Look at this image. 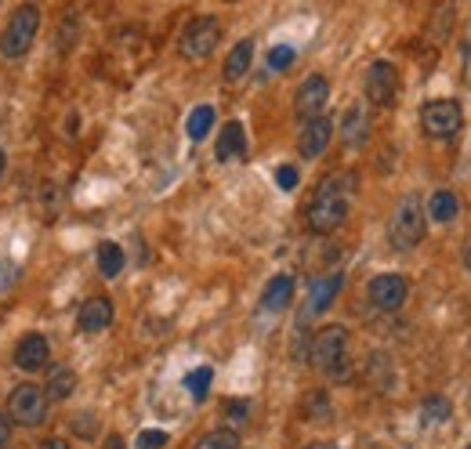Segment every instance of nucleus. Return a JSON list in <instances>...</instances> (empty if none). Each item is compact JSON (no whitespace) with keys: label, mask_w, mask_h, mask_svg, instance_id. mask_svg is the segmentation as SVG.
<instances>
[{"label":"nucleus","mask_w":471,"mask_h":449,"mask_svg":"<svg viewBox=\"0 0 471 449\" xmlns=\"http://www.w3.org/2000/svg\"><path fill=\"white\" fill-rule=\"evenodd\" d=\"M356 189H359V181H356V174H351V171L327 174V178L316 185L312 200H308V210H305L308 229L316 232V236L337 232L341 224H344V217L351 214V203H356Z\"/></svg>","instance_id":"nucleus-1"},{"label":"nucleus","mask_w":471,"mask_h":449,"mask_svg":"<svg viewBox=\"0 0 471 449\" xmlns=\"http://www.w3.org/2000/svg\"><path fill=\"white\" fill-rule=\"evenodd\" d=\"M308 362L323 369L327 377H334L337 384L351 381V366H348V330L344 326H323L316 330L308 345Z\"/></svg>","instance_id":"nucleus-2"},{"label":"nucleus","mask_w":471,"mask_h":449,"mask_svg":"<svg viewBox=\"0 0 471 449\" xmlns=\"http://www.w3.org/2000/svg\"><path fill=\"white\" fill-rule=\"evenodd\" d=\"M424 236H428V214L424 203L410 193L396 203V210L388 217V243L396 250H413L424 243Z\"/></svg>","instance_id":"nucleus-3"},{"label":"nucleus","mask_w":471,"mask_h":449,"mask_svg":"<svg viewBox=\"0 0 471 449\" xmlns=\"http://www.w3.org/2000/svg\"><path fill=\"white\" fill-rule=\"evenodd\" d=\"M36 29H41V8H36V4L15 8V15L4 26V36H0V55L12 58V62L29 55V48L36 41Z\"/></svg>","instance_id":"nucleus-4"},{"label":"nucleus","mask_w":471,"mask_h":449,"mask_svg":"<svg viewBox=\"0 0 471 449\" xmlns=\"http://www.w3.org/2000/svg\"><path fill=\"white\" fill-rule=\"evenodd\" d=\"M218 41H221V22L214 15H196V19L185 22V29L178 36V51L189 62H204V58L214 55Z\"/></svg>","instance_id":"nucleus-5"},{"label":"nucleus","mask_w":471,"mask_h":449,"mask_svg":"<svg viewBox=\"0 0 471 449\" xmlns=\"http://www.w3.org/2000/svg\"><path fill=\"white\" fill-rule=\"evenodd\" d=\"M460 124H464V109L453 98H431V102L421 105V131L431 141H450V138H457Z\"/></svg>","instance_id":"nucleus-6"},{"label":"nucleus","mask_w":471,"mask_h":449,"mask_svg":"<svg viewBox=\"0 0 471 449\" xmlns=\"http://www.w3.org/2000/svg\"><path fill=\"white\" fill-rule=\"evenodd\" d=\"M48 417V395L36 384H15L8 395V421L22 428H36Z\"/></svg>","instance_id":"nucleus-7"},{"label":"nucleus","mask_w":471,"mask_h":449,"mask_svg":"<svg viewBox=\"0 0 471 449\" xmlns=\"http://www.w3.org/2000/svg\"><path fill=\"white\" fill-rule=\"evenodd\" d=\"M396 98H399V69L388 58H377L367 69V102L377 109H388L396 105Z\"/></svg>","instance_id":"nucleus-8"},{"label":"nucleus","mask_w":471,"mask_h":449,"mask_svg":"<svg viewBox=\"0 0 471 449\" xmlns=\"http://www.w3.org/2000/svg\"><path fill=\"white\" fill-rule=\"evenodd\" d=\"M367 297H370V305L381 308V312H396L406 305V297H410V283L396 272H384V276H374L370 286H367Z\"/></svg>","instance_id":"nucleus-9"},{"label":"nucleus","mask_w":471,"mask_h":449,"mask_svg":"<svg viewBox=\"0 0 471 449\" xmlns=\"http://www.w3.org/2000/svg\"><path fill=\"white\" fill-rule=\"evenodd\" d=\"M327 98H330V84H327L323 72H312V77H305V84H301L297 95H294V112H297V120L305 124V120H312V117H320L323 105H327Z\"/></svg>","instance_id":"nucleus-10"},{"label":"nucleus","mask_w":471,"mask_h":449,"mask_svg":"<svg viewBox=\"0 0 471 449\" xmlns=\"http://www.w3.org/2000/svg\"><path fill=\"white\" fill-rule=\"evenodd\" d=\"M330 138H334V124H330V117H323V112H320V117H312V120L301 124L297 153H301L305 160H320V156L327 153Z\"/></svg>","instance_id":"nucleus-11"},{"label":"nucleus","mask_w":471,"mask_h":449,"mask_svg":"<svg viewBox=\"0 0 471 449\" xmlns=\"http://www.w3.org/2000/svg\"><path fill=\"white\" fill-rule=\"evenodd\" d=\"M12 355H15V366H19V369L36 373V369H44L48 359H51V341H48L44 333H22Z\"/></svg>","instance_id":"nucleus-12"},{"label":"nucleus","mask_w":471,"mask_h":449,"mask_svg":"<svg viewBox=\"0 0 471 449\" xmlns=\"http://www.w3.org/2000/svg\"><path fill=\"white\" fill-rule=\"evenodd\" d=\"M214 156H218L221 164L247 156V131H243V124H240V120H228V124L221 127L218 145H214Z\"/></svg>","instance_id":"nucleus-13"},{"label":"nucleus","mask_w":471,"mask_h":449,"mask_svg":"<svg viewBox=\"0 0 471 449\" xmlns=\"http://www.w3.org/2000/svg\"><path fill=\"white\" fill-rule=\"evenodd\" d=\"M341 286H344V276H341V272H334V276L320 279L316 286H312V293H308V305H305L301 319H308V316H323V312L334 305V297H337V290H341Z\"/></svg>","instance_id":"nucleus-14"},{"label":"nucleus","mask_w":471,"mask_h":449,"mask_svg":"<svg viewBox=\"0 0 471 449\" xmlns=\"http://www.w3.org/2000/svg\"><path fill=\"white\" fill-rule=\"evenodd\" d=\"M84 333H102L112 326V301L109 297H91V301L81 305V316H76Z\"/></svg>","instance_id":"nucleus-15"},{"label":"nucleus","mask_w":471,"mask_h":449,"mask_svg":"<svg viewBox=\"0 0 471 449\" xmlns=\"http://www.w3.org/2000/svg\"><path fill=\"white\" fill-rule=\"evenodd\" d=\"M341 138L348 148H363L370 138V117L363 112V105H351L341 117Z\"/></svg>","instance_id":"nucleus-16"},{"label":"nucleus","mask_w":471,"mask_h":449,"mask_svg":"<svg viewBox=\"0 0 471 449\" xmlns=\"http://www.w3.org/2000/svg\"><path fill=\"white\" fill-rule=\"evenodd\" d=\"M290 297H294V276H272L265 293H261V308L265 312H283L290 305Z\"/></svg>","instance_id":"nucleus-17"},{"label":"nucleus","mask_w":471,"mask_h":449,"mask_svg":"<svg viewBox=\"0 0 471 449\" xmlns=\"http://www.w3.org/2000/svg\"><path fill=\"white\" fill-rule=\"evenodd\" d=\"M424 214H428V221H436V224H450V221L460 214V200H457V193H450V189L431 193L428 203H424Z\"/></svg>","instance_id":"nucleus-18"},{"label":"nucleus","mask_w":471,"mask_h":449,"mask_svg":"<svg viewBox=\"0 0 471 449\" xmlns=\"http://www.w3.org/2000/svg\"><path fill=\"white\" fill-rule=\"evenodd\" d=\"M251 62H254V41H240V44L228 51V58H225V80H228V84L243 80L247 69H251Z\"/></svg>","instance_id":"nucleus-19"},{"label":"nucleus","mask_w":471,"mask_h":449,"mask_svg":"<svg viewBox=\"0 0 471 449\" xmlns=\"http://www.w3.org/2000/svg\"><path fill=\"white\" fill-rule=\"evenodd\" d=\"M124 265H127V254H124V247L120 243H98V272L105 276V279H116L124 272Z\"/></svg>","instance_id":"nucleus-20"},{"label":"nucleus","mask_w":471,"mask_h":449,"mask_svg":"<svg viewBox=\"0 0 471 449\" xmlns=\"http://www.w3.org/2000/svg\"><path fill=\"white\" fill-rule=\"evenodd\" d=\"M73 388H76V373L69 369V366H51V373H48V402H62V399H69L73 395Z\"/></svg>","instance_id":"nucleus-21"},{"label":"nucleus","mask_w":471,"mask_h":449,"mask_svg":"<svg viewBox=\"0 0 471 449\" xmlns=\"http://www.w3.org/2000/svg\"><path fill=\"white\" fill-rule=\"evenodd\" d=\"M211 127H214V105H196V109L189 112V120H185V134H189L192 141H204Z\"/></svg>","instance_id":"nucleus-22"},{"label":"nucleus","mask_w":471,"mask_h":449,"mask_svg":"<svg viewBox=\"0 0 471 449\" xmlns=\"http://www.w3.org/2000/svg\"><path fill=\"white\" fill-rule=\"evenodd\" d=\"M76 41H81V19L73 11H66L58 22V55H69L76 48Z\"/></svg>","instance_id":"nucleus-23"},{"label":"nucleus","mask_w":471,"mask_h":449,"mask_svg":"<svg viewBox=\"0 0 471 449\" xmlns=\"http://www.w3.org/2000/svg\"><path fill=\"white\" fill-rule=\"evenodd\" d=\"M192 449H240V435H236L232 428H214V431H207L200 442H196Z\"/></svg>","instance_id":"nucleus-24"},{"label":"nucleus","mask_w":471,"mask_h":449,"mask_svg":"<svg viewBox=\"0 0 471 449\" xmlns=\"http://www.w3.org/2000/svg\"><path fill=\"white\" fill-rule=\"evenodd\" d=\"M211 377H214V373H211V366H200V369H192L189 377H185V388H189V395H192L196 402H200V399H207Z\"/></svg>","instance_id":"nucleus-25"},{"label":"nucleus","mask_w":471,"mask_h":449,"mask_svg":"<svg viewBox=\"0 0 471 449\" xmlns=\"http://www.w3.org/2000/svg\"><path fill=\"white\" fill-rule=\"evenodd\" d=\"M305 417L308 421H330V399H327V392H312L305 399Z\"/></svg>","instance_id":"nucleus-26"},{"label":"nucleus","mask_w":471,"mask_h":449,"mask_svg":"<svg viewBox=\"0 0 471 449\" xmlns=\"http://www.w3.org/2000/svg\"><path fill=\"white\" fill-rule=\"evenodd\" d=\"M167 438H171V435H167L164 428H145V431L135 438V449H164Z\"/></svg>","instance_id":"nucleus-27"},{"label":"nucleus","mask_w":471,"mask_h":449,"mask_svg":"<svg viewBox=\"0 0 471 449\" xmlns=\"http://www.w3.org/2000/svg\"><path fill=\"white\" fill-rule=\"evenodd\" d=\"M294 48H287V44H280V48H272L268 51V69H276V72H283V69H290L294 65Z\"/></svg>","instance_id":"nucleus-28"},{"label":"nucleus","mask_w":471,"mask_h":449,"mask_svg":"<svg viewBox=\"0 0 471 449\" xmlns=\"http://www.w3.org/2000/svg\"><path fill=\"white\" fill-rule=\"evenodd\" d=\"M15 283H19V265L8 261V257H0V293L15 290Z\"/></svg>","instance_id":"nucleus-29"},{"label":"nucleus","mask_w":471,"mask_h":449,"mask_svg":"<svg viewBox=\"0 0 471 449\" xmlns=\"http://www.w3.org/2000/svg\"><path fill=\"white\" fill-rule=\"evenodd\" d=\"M446 417H450V402L443 395L424 402V421H446Z\"/></svg>","instance_id":"nucleus-30"},{"label":"nucleus","mask_w":471,"mask_h":449,"mask_svg":"<svg viewBox=\"0 0 471 449\" xmlns=\"http://www.w3.org/2000/svg\"><path fill=\"white\" fill-rule=\"evenodd\" d=\"M276 185H280V189H287V193H294V189H297V167L283 164V167L276 171Z\"/></svg>","instance_id":"nucleus-31"},{"label":"nucleus","mask_w":471,"mask_h":449,"mask_svg":"<svg viewBox=\"0 0 471 449\" xmlns=\"http://www.w3.org/2000/svg\"><path fill=\"white\" fill-rule=\"evenodd\" d=\"M8 442H12V421L8 414H0V449H8Z\"/></svg>","instance_id":"nucleus-32"},{"label":"nucleus","mask_w":471,"mask_h":449,"mask_svg":"<svg viewBox=\"0 0 471 449\" xmlns=\"http://www.w3.org/2000/svg\"><path fill=\"white\" fill-rule=\"evenodd\" d=\"M228 414H232V417H247V414H251V402H243V399L228 402Z\"/></svg>","instance_id":"nucleus-33"},{"label":"nucleus","mask_w":471,"mask_h":449,"mask_svg":"<svg viewBox=\"0 0 471 449\" xmlns=\"http://www.w3.org/2000/svg\"><path fill=\"white\" fill-rule=\"evenodd\" d=\"M36 449H69V442H66V438H44Z\"/></svg>","instance_id":"nucleus-34"},{"label":"nucleus","mask_w":471,"mask_h":449,"mask_svg":"<svg viewBox=\"0 0 471 449\" xmlns=\"http://www.w3.org/2000/svg\"><path fill=\"white\" fill-rule=\"evenodd\" d=\"M102 449H127V445H124V438H120V435H109V438L102 442Z\"/></svg>","instance_id":"nucleus-35"},{"label":"nucleus","mask_w":471,"mask_h":449,"mask_svg":"<svg viewBox=\"0 0 471 449\" xmlns=\"http://www.w3.org/2000/svg\"><path fill=\"white\" fill-rule=\"evenodd\" d=\"M460 261H464V269H467V272H471V240H467V243H464V254H460Z\"/></svg>","instance_id":"nucleus-36"},{"label":"nucleus","mask_w":471,"mask_h":449,"mask_svg":"<svg viewBox=\"0 0 471 449\" xmlns=\"http://www.w3.org/2000/svg\"><path fill=\"white\" fill-rule=\"evenodd\" d=\"M305 449H337V445H330V442H312V445H305Z\"/></svg>","instance_id":"nucleus-37"},{"label":"nucleus","mask_w":471,"mask_h":449,"mask_svg":"<svg viewBox=\"0 0 471 449\" xmlns=\"http://www.w3.org/2000/svg\"><path fill=\"white\" fill-rule=\"evenodd\" d=\"M4 167H8V156H4V148H0V174H4Z\"/></svg>","instance_id":"nucleus-38"}]
</instances>
